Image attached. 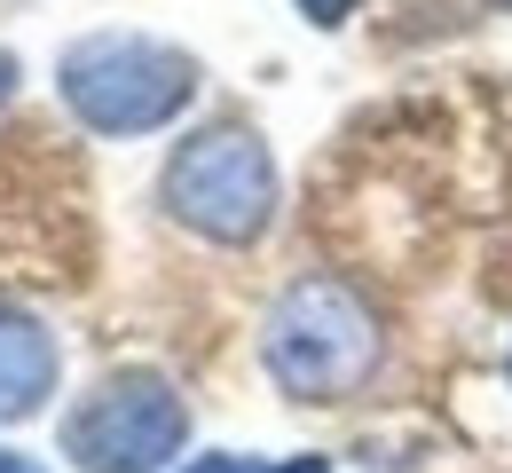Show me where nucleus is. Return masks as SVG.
Returning a JSON list of instances; mask_svg holds the SVG:
<instances>
[{"instance_id": "nucleus-1", "label": "nucleus", "mask_w": 512, "mask_h": 473, "mask_svg": "<svg viewBox=\"0 0 512 473\" xmlns=\"http://www.w3.org/2000/svg\"><path fill=\"white\" fill-rule=\"evenodd\" d=\"M197 87H205L197 56L150 32H79L56 56V95L95 142H134L174 127L197 103Z\"/></svg>"}, {"instance_id": "nucleus-2", "label": "nucleus", "mask_w": 512, "mask_h": 473, "mask_svg": "<svg viewBox=\"0 0 512 473\" xmlns=\"http://www.w3.org/2000/svg\"><path fill=\"white\" fill-rule=\"evenodd\" d=\"M260 363L292 403H347L386 363V332L347 276H300L260 332Z\"/></svg>"}, {"instance_id": "nucleus-3", "label": "nucleus", "mask_w": 512, "mask_h": 473, "mask_svg": "<svg viewBox=\"0 0 512 473\" xmlns=\"http://www.w3.org/2000/svg\"><path fill=\"white\" fill-rule=\"evenodd\" d=\"M158 205L174 229L245 253L276 221V158L253 127H197L190 142H174V158L158 174Z\"/></svg>"}, {"instance_id": "nucleus-4", "label": "nucleus", "mask_w": 512, "mask_h": 473, "mask_svg": "<svg viewBox=\"0 0 512 473\" xmlns=\"http://www.w3.org/2000/svg\"><path fill=\"white\" fill-rule=\"evenodd\" d=\"M190 450V403L166 371H111L64 418V458L79 473H166Z\"/></svg>"}, {"instance_id": "nucleus-5", "label": "nucleus", "mask_w": 512, "mask_h": 473, "mask_svg": "<svg viewBox=\"0 0 512 473\" xmlns=\"http://www.w3.org/2000/svg\"><path fill=\"white\" fill-rule=\"evenodd\" d=\"M56 379H64V347H56V332H48L32 308L0 300V426L40 418V410L56 403Z\"/></svg>"}, {"instance_id": "nucleus-6", "label": "nucleus", "mask_w": 512, "mask_h": 473, "mask_svg": "<svg viewBox=\"0 0 512 473\" xmlns=\"http://www.w3.org/2000/svg\"><path fill=\"white\" fill-rule=\"evenodd\" d=\"M355 8H363V0H300V16H308L316 32H339V24L355 16Z\"/></svg>"}, {"instance_id": "nucleus-7", "label": "nucleus", "mask_w": 512, "mask_h": 473, "mask_svg": "<svg viewBox=\"0 0 512 473\" xmlns=\"http://www.w3.org/2000/svg\"><path fill=\"white\" fill-rule=\"evenodd\" d=\"M182 473H260L253 458H237V450H213V458H190Z\"/></svg>"}, {"instance_id": "nucleus-8", "label": "nucleus", "mask_w": 512, "mask_h": 473, "mask_svg": "<svg viewBox=\"0 0 512 473\" xmlns=\"http://www.w3.org/2000/svg\"><path fill=\"white\" fill-rule=\"evenodd\" d=\"M0 473H48V466H32L24 450H8V442H0Z\"/></svg>"}, {"instance_id": "nucleus-9", "label": "nucleus", "mask_w": 512, "mask_h": 473, "mask_svg": "<svg viewBox=\"0 0 512 473\" xmlns=\"http://www.w3.org/2000/svg\"><path fill=\"white\" fill-rule=\"evenodd\" d=\"M276 473H331V458H284Z\"/></svg>"}, {"instance_id": "nucleus-10", "label": "nucleus", "mask_w": 512, "mask_h": 473, "mask_svg": "<svg viewBox=\"0 0 512 473\" xmlns=\"http://www.w3.org/2000/svg\"><path fill=\"white\" fill-rule=\"evenodd\" d=\"M16 95V56H0V103Z\"/></svg>"}, {"instance_id": "nucleus-11", "label": "nucleus", "mask_w": 512, "mask_h": 473, "mask_svg": "<svg viewBox=\"0 0 512 473\" xmlns=\"http://www.w3.org/2000/svg\"><path fill=\"white\" fill-rule=\"evenodd\" d=\"M489 8H512V0H489Z\"/></svg>"}]
</instances>
